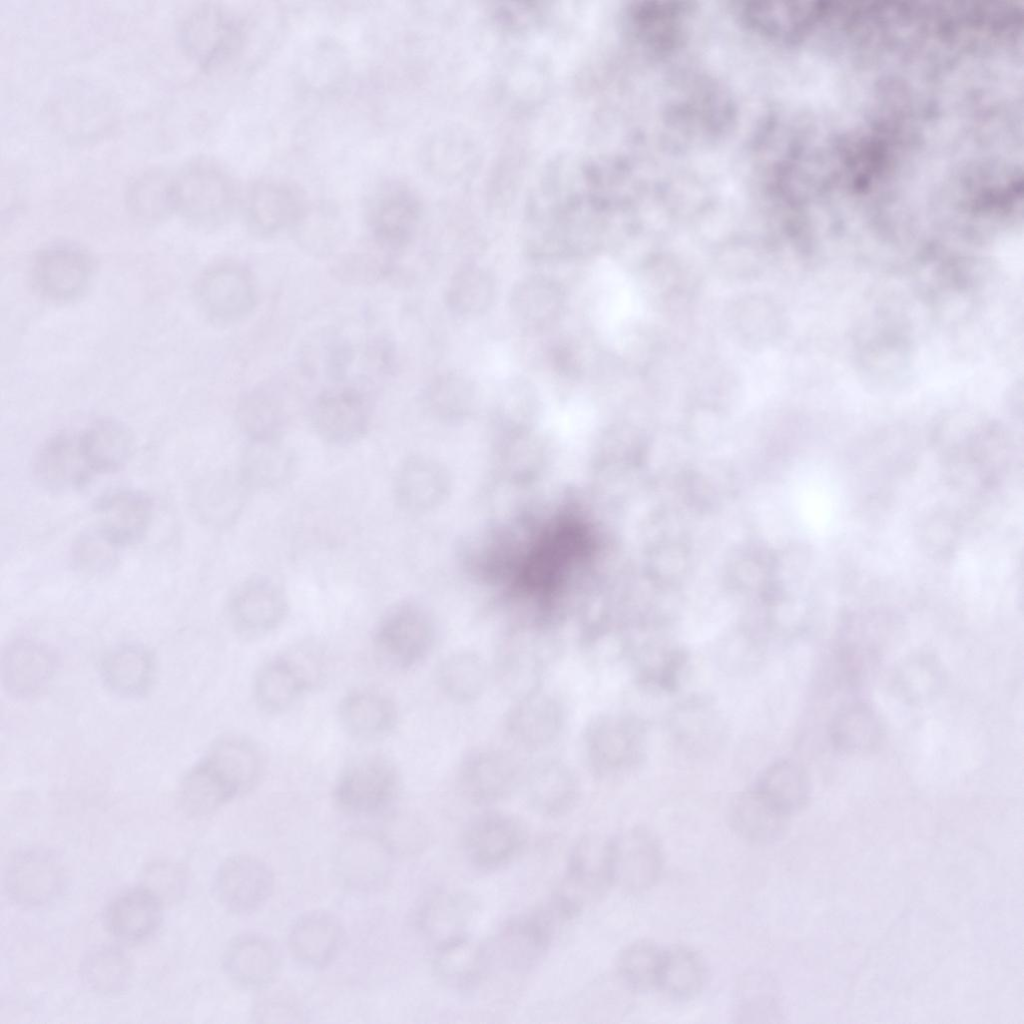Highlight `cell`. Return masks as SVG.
<instances>
[{
    "instance_id": "cell-60",
    "label": "cell",
    "mask_w": 1024,
    "mask_h": 1024,
    "mask_svg": "<svg viewBox=\"0 0 1024 1024\" xmlns=\"http://www.w3.org/2000/svg\"><path fill=\"white\" fill-rule=\"evenodd\" d=\"M368 358L371 364L383 374L394 371L396 352L393 343L386 338L374 340L368 347Z\"/></svg>"
},
{
    "instance_id": "cell-59",
    "label": "cell",
    "mask_w": 1024,
    "mask_h": 1024,
    "mask_svg": "<svg viewBox=\"0 0 1024 1024\" xmlns=\"http://www.w3.org/2000/svg\"><path fill=\"white\" fill-rule=\"evenodd\" d=\"M574 348L568 343H557L550 351L553 367L569 377H576L580 373V358Z\"/></svg>"
},
{
    "instance_id": "cell-26",
    "label": "cell",
    "mask_w": 1024,
    "mask_h": 1024,
    "mask_svg": "<svg viewBox=\"0 0 1024 1024\" xmlns=\"http://www.w3.org/2000/svg\"><path fill=\"white\" fill-rule=\"evenodd\" d=\"M56 666V654L47 644L32 639H17L2 653L1 682L10 696L31 698L49 684Z\"/></svg>"
},
{
    "instance_id": "cell-52",
    "label": "cell",
    "mask_w": 1024,
    "mask_h": 1024,
    "mask_svg": "<svg viewBox=\"0 0 1024 1024\" xmlns=\"http://www.w3.org/2000/svg\"><path fill=\"white\" fill-rule=\"evenodd\" d=\"M831 733L834 743L840 749L850 753H866L880 743L882 728L871 708L854 704L843 708L834 717Z\"/></svg>"
},
{
    "instance_id": "cell-40",
    "label": "cell",
    "mask_w": 1024,
    "mask_h": 1024,
    "mask_svg": "<svg viewBox=\"0 0 1024 1024\" xmlns=\"http://www.w3.org/2000/svg\"><path fill=\"white\" fill-rule=\"evenodd\" d=\"M100 671L103 683L111 692L120 697L135 698L148 690L154 662L144 646L126 643L106 653Z\"/></svg>"
},
{
    "instance_id": "cell-28",
    "label": "cell",
    "mask_w": 1024,
    "mask_h": 1024,
    "mask_svg": "<svg viewBox=\"0 0 1024 1024\" xmlns=\"http://www.w3.org/2000/svg\"><path fill=\"white\" fill-rule=\"evenodd\" d=\"M566 303L563 286L554 278L540 274L519 279L509 295L514 321L534 332L553 327L563 316Z\"/></svg>"
},
{
    "instance_id": "cell-33",
    "label": "cell",
    "mask_w": 1024,
    "mask_h": 1024,
    "mask_svg": "<svg viewBox=\"0 0 1024 1024\" xmlns=\"http://www.w3.org/2000/svg\"><path fill=\"white\" fill-rule=\"evenodd\" d=\"M395 702L386 694L359 689L345 695L338 707L343 729L361 740L382 738L391 733L398 722Z\"/></svg>"
},
{
    "instance_id": "cell-19",
    "label": "cell",
    "mask_w": 1024,
    "mask_h": 1024,
    "mask_svg": "<svg viewBox=\"0 0 1024 1024\" xmlns=\"http://www.w3.org/2000/svg\"><path fill=\"white\" fill-rule=\"evenodd\" d=\"M613 886L631 895L651 889L661 877L664 853L656 836L631 828L611 838Z\"/></svg>"
},
{
    "instance_id": "cell-6",
    "label": "cell",
    "mask_w": 1024,
    "mask_h": 1024,
    "mask_svg": "<svg viewBox=\"0 0 1024 1024\" xmlns=\"http://www.w3.org/2000/svg\"><path fill=\"white\" fill-rule=\"evenodd\" d=\"M562 926L563 921L547 903L509 920L485 945L489 969L496 966L516 975L529 972L544 959Z\"/></svg>"
},
{
    "instance_id": "cell-4",
    "label": "cell",
    "mask_w": 1024,
    "mask_h": 1024,
    "mask_svg": "<svg viewBox=\"0 0 1024 1024\" xmlns=\"http://www.w3.org/2000/svg\"><path fill=\"white\" fill-rule=\"evenodd\" d=\"M250 21L218 3L193 7L182 18L178 38L184 53L204 69L220 67L240 55L250 40Z\"/></svg>"
},
{
    "instance_id": "cell-49",
    "label": "cell",
    "mask_w": 1024,
    "mask_h": 1024,
    "mask_svg": "<svg viewBox=\"0 0 1024 1024\" xmlns=\"http://www.w3.org/2000/svg\"><path fill=\"white\" fill-rule=\"evenodd\" d=\"M476 390L472 381L458 372H444L435 376L424 390V403L437 419L457 422L472 411Z\"/></svg>"
},
{
    "instance_id": "cell-57",
    "label": "cell",
    "mask_w": 1024,
    "mask_h": 1024,
    "mask_svg": "<svg viewBox=\"0 0 1024 1024\" xmlns=\"http://www.w3.org/2000/svg\"><path fill=\"white\" fill-rule=\"evenodd\" d=\"M254 1016L260 1022L294 1021L299 1016L295 1002L281 993L264 996L255 1007Z\"/></svg>"
},
{
    "instance_id": "cell-5",
    "label": "cell",
    "mask_w": 1024,
    "mask_h": 1024,
    "mask_svg": "<svg viewBox=\"0 0 1024 1024\" xmlns=\"http://www.w3.org/2000/svg\"><path fill=\"white\" fill-rule=\"evenodd\" d=\"M438 638L435 618L423 606L402 602L390 608L376 624L372 650L381 666L405 671L421 664Z\"/></svg>"
},
{
    "instance_id": "cell-14",
    "label": "cell",
    "mask_w": 1024,
    "mask_h": 1024,
    "mask_svg": "<svg viewBox=\"0 0 1024 1024\" xmlns=\"http://www.w3.org/2000/svg\"><path fill=\"white\" fill-rule=\"evenodd\" d=\"M371 399L355 385H337L322 391L314 400L310 420L325 442L346 445L361 439L371 421Z\"/></svg>"
},
{
    "instance_id": "cell-15",
    "label": "cell",
    "mask_w": 1024,
    "mask_h": 1024,
    "mask_svg": "<svg viewBox=\"0 0 1024 1024\" xmlns=\"http://www.w3.org/2000/svg\"><path fill=\"white\" fill-rule=\"evenodd\" d=\"M639 743L635 722L622 714H598L586 723L582 733L584 760L599 777L612 776L632 764Z\"/></svg>"
},
{
    "instance_id": "cell-12",
    "label": "cell",
    "mask_w": 1024,
    "mask_h": 1024,
    "mask_svg": "<svg viewBox=\"0 0 1024 1024\" xmlns=\"http://www.w3.org/2000/svg\"><path fill=\"white\" fill-rule=\"evenodd\" d=\"M523 771L506 750L478 746L468 750L456 769L460 794L470 803L488 806L510 797L520 788Z\"/></svg>"
},
{
    "instance_id": "cell-25",
    "label": "cell",
    "mask_w": 1024,
    "mask_h": 1024,
    "mask_svg": "<svg viewBox=\"0 0 1024 1024\" xmlns=\"http://www.w3.org/2000/svg\"><path fill=\"white\" fill-rule=\"evenodd\" d=\"M520 787L530 808L545 817L571 811L580 796V782L573 768L559 759H543L523 771Z\"/></svg>"
},
{
    "instance_id": "cell-39",
    "label": "cell",
    "mask_w": 1024,
    "mask_h": 1024,
    "mask_svg": "<svg viewBox=\"0 0 1024 1024\" xmlns=\"http://www.w3.org/2000/svg\"><path fill=\"white\" fill-rule=\"evenodd\" d=\"M491 671L484 658L472 649H458L445 655L435 672L437 686L449 700L472 703L486 691Z\"/></svg>"
},
{
    "instance_id": "cell-53",
    "label": "cell",
    "mask_w": 1024,
    "mask_h": 1024,
    "mask_svg": "<svg viewBox=\"0 0 1024 1024\" xmlns=\"http://www.w3.org/2000/svg\"><path fill=\"white\" fill-rule=\"evenodd\" d=\"M539 396L532 382L512 377L503 383L497 399V411L507 430L530 427L538 411Z\"/></svg>"
},
{
    "instance_id": "cell-47",
    "label": "cell",
    "mask_w": 1024,
    "mask_h": 1024,
    "mask_svg": "<svg viewBox=\"0 0 1024 1024\" xmlns=\"http://www.w3.org/2000/svg\"><path fill=\"white\" fill-rule=\"evenodd\" d=\"M733 1014L738 1023L778 1022L780 999L773 978L758 971L744 975L735 992Z\"/></svg>"
},
{
    "instance_id": "cell-22",
    "label": "cell",
    "mask_w": 1024,
    "mask_h": 1024,
    "mask_svg": "<svg viewBox=\"0 0 1024 1024\" xmlns=\"http://www.w3.org/2000/svg\"><path fill=\"white\" fill-rule=\"evenodd\" d=\"M33 475L41 487L55 493L86 485L95 474L78 430L62 431L46 440L34 457Z\"/></svg>"
},
{
    "instance_id": "cell-24",
    "label": "cell",
    "mask_w": 1024,
    "mask_h": 1024,
    "mask_svg": "<svg viewBox=\"0 0 1024 1024\" xmlns=\"http://www.w3.org/2000/svg\"><path fill=\"white\" fill-rule=\"evenodd\" d=\"M96 530L120 549L140 542L152 524L155 505L146 493L120 489L98 499Z\"/></svg>"
},
{
    "instance_id": "cell-2",
    "label": "cell",
    "mask_w": 1024,
    "mask_h": 1024,
    "mask_svg": "<svg viewBox=\"0 0 1024 1024\" xmlns=\"http://www.w3.org/2000/svg\"><path fill=\"white\" fill-rule=\"evenodd\" d=\"M560 651L556 627L516 622L502 632L497 642L491 676L511 700L524 697L543 689Z\"/></svg>"
},
{
    "instance_id": "cell-36",
    "label": "cell",
    "mask_w": 1024,
    "mask_h": 1024,
    "mask_svg": "<svg viewBox=\"0 0 1024 1024\" xmlns=\"http://www.w3.org/2000/svg\"><path fill=\"white\" fill-rule=\"evenodd\" d=\"M433 970L448 988L472 990L489 971L486 947L469 935L441 944L435 947Z\"/></svg>"
},
{
    "instance_id": "cell-48",
    "label": "cell",
    "mask_w": 1024,
    "mask_h": 1024,
    "mask_svg": "<svg viewBox=\"0 0 1024 1024\" xmlns=\"http://www.w3.org/2000/svg\"><path fill=\"white\" fill-rule=\"evenodd\" d=\"M754 788L788 816L800 810L810 795L807 774L790 760H778L769 765Z\"/></svg>"
},
{
    "instance_id": "cell-9",
    "label": "cell",
    "mask_w": 1024,
    "mask_h": 1024,
    "mask_svg": "<svg viewBox=\"0 0 1024 1024\" xmlns=\"http://www.w3.org/2000/svg\"><path fill=\"white\" fill-rule=\"evenodd\" d=\"M240 206L249 227L262 236L300 226L309 212L307 196L300 186L278 176L260 177L248 184Z\"/></svg>"
},
{
    "instance_id": "cell-42",
    "label": "cell",
    "mask_w": 1024,
    "mask_h": 1024,
    "mask_svg": "<svg viewBox=\"0 0 1024 1024\" xmlns=\"http://www.w3.org/2000/svg\"><path fill=\"white\" fill-rule=\"evenodd\" d=\"M78 433L96 476L118 471L132 455L134 441L131 432L117 420L98 419L79 429Z\"/></svg>"
},
{
    "instance_id": "cell-23",
    "label": "cell",
    "mask_w": 1024,
    "mask_h": 1024,
    "mask_svg": "<svg viewBox=\"0 0 1024 1024\" xmlns=\"http://www.w3.org/2000/svg\"><path fill=\"white\" fill-rule=\"evenodd\" d=\"M287 598L274 581L257 577L243 582L229 601V616L235 630L244 637L268 634L284 620Z\"/></svg>"
},
{
    "instance_id": "cell-30",
    "label": "cell",
    "mask_w": 1024,
    "mask_h": 1024,
    "mask_svg": "<svg viewBox=\"0 0 1024 1024\" xmlns=\"http://www.w3.org/2000/svg\"><path fill=\"white\" fill-rule=\"evenodd\" d=\"M450 480L437 461L412 456L399 467L394 480L397 503L412 512H423L438 506L448 493Z\"/></svg>"
},
{
    "instance_id": "cell-51",
    "label": "cell",
    "mask_w": 1024,
    "mask_h": 1024,
    "mask_svg": "<svg viewBox=\"0 0 1024 1024\" xmlns=\"http://www.w3.org/2000/svg\"><path fill=\"white\" fill-rule=\"evenodd\" d=\"M663 949L651 941L627 945L618 955L616 972L622 986L637 993L658 989Z\"/></svg>"
},
{
    "instance_id": "cell-10",
    "label": "cell",
    "mask_w": 1024,
    "mask_h": 1024,
    "mask_svg": "<svg viewBox=\"0 0 1024 1024\" xmlns=\"http://www.w3.org/2000/svg\"><path fill=\"white\" fill-rule=\"evenodd\" d=\"M400 773L380 754L359 757L340 773L334 786L339 807L351 814L370 815L389 806L398 794Z\"/></svg>"
},
{
    "instance_id": "cell-13",
    "label": "cell",
    "mask_w": 1024,
    "mask_h": 1024,
    "mask_svg": "<svg viewBox=\"0 0 1024 1024\" xmlns=\"http://www.w3.org/2000/svg\"><path fill=\"white\" fill-rule=\"evenodd\" d=\"M196 295L206 316L218 324H234L247 318L257 304L250 270L238 261L210 266L199 278Z\"/></svg>"
},
{
    "instance_id": "cell-8",
    "label": "cell",
    "mask_w": 1024,
    "mask_h": 1024,
    "mask_svg": "<svg viewBox=\"0 0 1024 1024\" xmlns=\"http://www.w3.org/2000/svg\"><path fill=\"white\" fill-rule=\"evenodd\" d=\"M612 886L611 838L589 834L574 843L554 896L577 917Z\"/></svg>"
},
{
    "instance_id": "cell-44",
    "label": "cell",
    "mask_w": 1024,
    "mask_h": 1024,
    "mask_svg": "<svg viewBox=\"0 0 1024 1024\" xmlns=\"http://www.w3.org/2000/svg\"><path fill=\"white\" fill-rule=\"evenodd\" d=\"M395 256L371 239L339 254L331 263V274L338 281L351 285H371L393 278L398 271Z\"/></svg>"
},
{
    "instance_id": "cell-37",
    "label": "cell",
    "mask_w": 1024,
    "mask_h": 1024,
    "mask_svg": "<svg viewBox=\"0 0 1024 1024\" xmlns=\"http://www.w3.org/2000/svg\"><path fill=\"white\" fill-rule=\"evenodd\" d=\"M296 468V456L281 438L249 440L239 475L249 490H270L284 485Z\"/></svg>"
},
{
    "instance_id": "cell-20",
    "label": "cell",
    "mask_w": 1024,
    "mask_h": 1024,
    "mask_svg": "<svg viewBox=\"0 0 1024 1024\" xmlns=\"http://www.w3.org/2000/svg\"><path fill=\"white\" fill-rule=\"evenodd\" d=\"M94 273L91 256L68 244L40 251L32 265L33 283L45 298L68 302L79 298L88 288Z\"/></svg>"
},
{
    "instance_id": "cell-11",
    "label": "cell",
    "mask_w": 1024,
    "mask_h": 1024,
    "mask_svg": "<svg viewBox=\"0 0 1024 1024\" xmlns=\"http://www.w3.org/2000/svg\"><path fill=\"white\" fill-rule=\"evenodd\" d=\"M322 663L311 648L299 647L267 661L258 671L254 695L258 706L269 713L290 708L317 685Z\"/></svg>"
},
{
    "instance_id": "cell-56",
    "label": "cell",
    "mask_w": 1024,
    "mask_h": 1024,
    "mask_svg": "<svg viewBox=\"0 0 1024 1024\" xmlns=\"http://www.w3.org/2000/svg\"><path fill=\"white\" fill-rule=\"evenodd\" d=\"M392 855L413 856L423 851L430 836L418 823L392 822L381 836Z\"/></svg>"
},
{
    "instance_id": "cell-16",
    "label": "cell",
    "mask_w": 1024,
    "mask_h": 1024,
    "mask_svg": "<svg viewBox=\"0 0 1024 1024\" xmlns=\"http://www.w3.org/2000/svg\"><path fill=\"white\" fill-rule=\"evenodd\" d=\"M61 860L43 848H27L15 853L4 872V887L9 899L18 906L35 908L54 901L65 885Z\"/></svg>"
},
{
    "instance_id": "cell-27",
    "label": "cell",
    "mask_w": 1024,
    "mask_h": 1024,
    "mask_svg": "<svg viewBox=\"0 0 1024 1024\" xmlns=\"http://www.w3.org/2000/svg\"><path fill=\"white\" fill-rule=\"evenodd\" d=\"M392 853L382 837L368 832L348 834L339 844L336 868L346 886L359 891L381 887L388 878Z\"/></svg>"
},
{
    "instance_id": "cell-32",
    "label": "cell",
    "mask_w": 1024,
    "mask_h": 1024,
    "mask_svg": "<svg viewBox=\"0 0 1024 1024\" xmlns=\"http://www.w3.org/2000/svg\"><path fill=\"white\" fill-rule=\"evenodd\" d=\"M163 904L141 886L115 896L104 912V923L112 936L123 942L150 937L162 918Z\"/></svg>"
},
{
    "instance_id": "cell-58",
    "label": "cell",
    "mask_w": 1024,
    "mask_h": 1024,
    "mask_svg": "<svg viewBox=\"0 0 1024 1024\" xmlns=\"http://www.w3.org/2000/svg\"><path fill=\"white\" fill-rule=\"evenodd\" d=\"M352 357V348L346 341L336 339L334 342H331L328 346L326 360L328 375L337 381H341L340 379L344 378Z\"/></svg>"
},
{
    "instance_id": "cell-1",
    "label": "cell",
    "mask_w": 1024,
    "mask_h": 1024,
    "mask_svg": "<svg viewBox=\"0 0 1024 1024\" xmlns=\"http://www.w3.org/2000/svg\"><path fill=\"white\" fill-rule=\"evenodd\" d=\"M263 760L248 739L228 736L216 741L182 779L178 800L192 817L207 816L258 782Z\"/></svg>"
},
{
    "instance_id": "cell-34",
    "label": "cell",
    "mask_w": 1024,
    "mask_h": 1024,
    "mask_svg": "<svg viewBox=\"0 0 1024 1024\" xmlns=\"http://www.w3.org/2000/svg\"><path fill=\"white\" fill-rule=\"evenodd\" d=\"M343 928L339 920L327 912H310L301 916L289 933V948L301 964L323 968L330 964L343 944Z\"/></svg>"
},
{
    "instance_id": "cell-54",
    "label": "cell",
    "mask_w": 1024,
    "mask_h": 1024,
    "mask_svg": "<svg viewBox=\"0 0 1024 1024\" xmlns=\"http://www.w3.org/2000/svg\"><path fill=\"white\" fill-rule=\"evenodd\" d=\"M121 549L96 529L82 534L73 544V566L88 575H99L115 567Z\"/></svg>"
},
{
    "instance_id": "cell-18",
    "label": "cell",
    "mask_w": 1024,
    "mask_h": 1024,
    "mask_svg": "<svg viewBox=\"0 0 1024 1024\" xmlns=\"http://www.w3.org/2000/svg\"><path fill=\"white\" fill-rule=\"evenodd\" d=\"M566 721L565 703L556 694L541 689L512 700L504 715V730L516 746L539 751L560 738Z\"/></svg>"
},
{
    "instance_id": "cell-50",
    "label": "cell",
    "mask_w": 1024,
    "mask_h": 1024,
    "mask_svg": "<svg viewBox=\"0 0 1024 1024\" xmlns=\"http://www.w3.org/2000/svg\"><path fill=\"white\" fill-rule=\"evenodd\" d=\"M130 212L144 222H156L174 212L172 173L149 170L129 184L126 192Z\"/></svg>"
},
{
    "instance_id": "cell-46",
    "label": "cell",
    "mask_w": 1024,
    "mask_h": 1024,
    "mask_svg": "<svg viewBox=\"0 0 1024 1024\" xmlns=\"http://www.w3.org/2000/svg\"><path fill=\"white\" fill-rule=\"evenodd\" d=\"M79 976L87 990L99 995H115L126 990L132 966L127 954L116 946L91 950L82 960Z\"/></svg>"
},
{
    "instance_id": "cell-17",
    "label": "cell",
    "mask_w": 1024,
    "mask_h": 1024,
    "mask_svg": "<svg viewBox=\"0 0 1024 1024\" xmlns=\"http://www.w3.org/2000/svg\"><path fill=\"white\" fill-rule=\"evenodd\" d=\"M527 829L516 816L490 811L474 818L463 837L469 862L483 871H494L512 862L527 843Z\"/></svg>"
},
{
    "instance_id": "cell-55",
    "label": "cell",
    "mask_w": 1024,
    "mask_h": 1024,
    "mask_svg": "<svg viewBox=\"0 0 1024 1024\" xmlns=\"http://www.w3.org/2000/svg\"><path fill=\"white\" fill-rule=\"evenodd\" d=\"M163 905L177 902L185 893L187 874L172 861L158 860L146 865L141 873L140 885Z\"/></svg>"
},
{
    "instance_id": "cell-45",
    "label": "cell",
    "mask_w": 1024,
    "mask_h": 1024,
    "mask_svg": "<svg viewBox=\"0 0 1024 1024\" xmlns=\"http://www.w3.org/2000/svg\"><path fill=\"white\" fill-rule=\"evenodd\" d=\"M707 969L693 949L673 946L663 950L658 989L674 1000H690L705 986Z\"/></svg>"
},
{
    "instance_id": "cell-7",
    "label": "cell",
    "mask_w": 1024,
    "mask_h": 1024,
    "mask_svg": "<svg viewBox=\"0 0 1024 1024\" xmlns=\"http://www.w3.org/2000/svg\"><path fill=\"white\" fill-rule=\"evenodd\" d=\"M365 214L371 240L400 259L420 218V205L413 191L400 180L381 179L367 193Z\"/></svg>"
},
{
    "instance_id": "cell-3",
    "label": "cell",
    "mask_w": 1024,
    "mask_h": 1024,
    "mask_svg": "<svg viewBox=\"0 0 1024 1024\" xmlns=\"http://www.w3.org/2000/svg\"><path fill=\"white\" fill-rule=\"evenodd\" d=\"M241 195L232 173L211 158L191 160L172 173L174 212L198 227L224 224L240 206Z\"/></svg>"
},
{
    "instance_id": "cell-43",
    "label": "cell",
    "mask_w": 1024,
    "mask_h": 1024,
    "mask_svg": "<svg viewBox=\"0 0 1024 1024\" xmlns=\"http://www.w3.org/2000/svg\"><path fill=\"white\" fill-rule=\"evenodd\" d=\"M496 282L493 274L477 264H467L450 277L445 302L451 312L462 317L486 313L494 303Z\"/></svg>"
},
{
    "instance_id": "cell-21",
    "label": "cell",
    "mask_w": 1024,
    "mask_h": 1024,
    "mask_svg": "<svg viewBox=\"0 0 1024 1024\" xmlns=\"http://www.w3.org/2000/svg\"><path fill=\"white\" fill-rule=\"evenodd\" d=\"M273 887L274 876L269 866L249 855L226 859L219 866L213 881L219 903L236 914L257 910L270 897Z\"/></svg>"
},
{
    "instance_id": "cell-31",
    "label": "cell",
    "mask_w": 1024,
    "mask_h": 1024,
    "mask_svg": "<svg viewBox=\"0 0 1024 1024\" xmlns=\"http://www.w3.org/2000/svg\"><path fill=\"white\" fill-rule=\"evenodd\" d=\"M727 818L739 838L755 845H768L782 837L788 815L753 788L731 799Z\"/></svg>"
},
{
    "instance_id": "cell-41",
    "label": "cell",
    "mask_w": 1024,
    "mask_h": 1024,
    "mask_svg": "<svg viewBox=\"0 0 1024 1024\" xmlns=\"http://www.w3.org/2000/svg\"><path fill=\"white\" fill-rule=\"evenodd\" d=\"M236 417L249 440L277 439L289 418L281 390L273 384L252 388L240 399Z\"/></svg>"
},
{
    "instance_id": "cell-35",
    "label": "cell",
    "mask_w": 1024,
    "mask_h": 1024,
    "mask_svg": "<svg viewBox=\"0 0 1024 1024\" xmlns=\"http://www.w3.org/2000/svg\"><path fill=\"white\" fill-rule=\"evenodd\" d=\"M689 12L684 2H640L630 9L629 18L642 46L666 53L682 40Z\"/></svg>"
},
{
    "instance_id": "cell-38",
    "label": "cell",
    "mask_w": 1024,
    "mask_h": 1024,
    "mask_svg": "<svg viewBox=\"0 0 1024 1024\" xmlns=\"http://www.w3.org/2000/svg\"><path fill=\"white\" fill-rule=\"evenodd\" d=\"M224 969L227 975L242 987L264 988L277 974L278 953L263 937L241 936L228 946L224 955Z\"/></svg>"
},
{
    "instance_id": "cell-29",
    "label": "cell",
    "mask_w": 1024,
    "mask_h": 1024,
    "mask_svg": "<svg viewBox=\"0 0 1024 1024\" xmlns=\"http://www.w3.org/2000/svg\"><path fill=\"white\" fill-rule=\"evenodd\" d=\"M478 912L472 895L460 890H441L429 896L418 914L422 934L435 947L469 935Z\"/></svg>"
}]
</instances>
